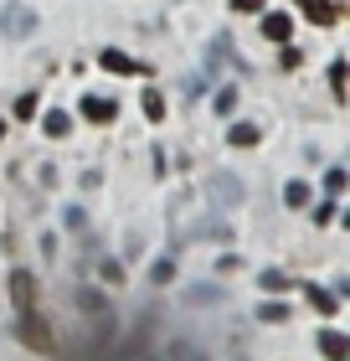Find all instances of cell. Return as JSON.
Masks as SVG:
<instances>
[{
	"label": "cell",
	"instance_id": "6da1fadb",
	"mask_svg": "<svg viewBox=\"0 0 350 361\" xmlns=\"http://www.w3.org/2000/svg\"><path fill=\"white\" fill-rule=\"evenodd\" d=\"M21 346L42 351V356H52V351H57V336L46 331V315H42L37 305H31V310H21Z\"/></svg>",
	"mask_w": 350,
	"mask_h": 361
},
{
	"label": "cell",
	"instance_id": "7a4b0ae2",
	"mask_svg": "<svg viewBox=\"0 0 350 361\" xmlns=\"http://www.w3.org/2000/svg\"><path fill=\"white\" fill-rule=\"evenodd\" d=\"M98 68H108V73H119V78H135V73H149L144 62H135L129 52H119V47H104V52H98Z\"/></svg>",
	"mask_w": 350,
	"mask_h": 361
},
{
	"label": "cell",
	"instance_id": "3957f363",
	"mask_svg": "<svg viewBox=\"0 0 350 361\" xmlns=\"http://www.w3.org/2000/svg\"><path fill=\"white\" fill-rule=\"evenodd\" d=\"M11 300H15V310H31V305H37V274L15 269V274H11Z\"/></svg>",
	"mask_w": 350,
	"mask_h": 361
},
{
	"label": "cell",
	"instance_id": "277c9868",
	"mask_svg": "<svg viewBox=\"0 0 350 361\" xmlns=\"http://www.w3.org/2000/svg\"><path fill=\"white\" fill-rule=\"evenodd\" d=\"M0 26H6L11 37H31V31H37V16H31L26 6H6L0 11Z\"/></svg>",
	"mask_w": 350,
	"mask_h": 361
},
{
	"label": "cell",
	"instance_id": "5b68a950",
	"mask_svg": "<svg viewBox=\"0 0 350 361\" xmlns=\"http://www.w3.org/2000/svg\"><path fill=\"white\" fill-rule=\"evenodd\" d=\"M77 305L88 310V315H93L98 325H104V331H113V310H108V300H104L98 289H77Z\"/></svg>",
	"mask_w": 350,
	"mask_h": 361
},
{
	"label": "cell",
	"instance_id": "8992f818",
	"mask_svg": "<svg viewBox=\"0 0 350 361\" xmlns=\"http://www.w3.org/2000/svg\"><path fill=\"white\" fill-rule=\"evenodd\" d=\"M77 109H82V119H88V124H108L113 114H119V104H113V98H98V93H88Z\"/></svg>",
	"mask_w": 350,
	"mask_h": 361
},
{
	"label": "cell",
	"instance_id": "52a82bcc",
	"mask_svg": "<svg viewBox=\"0 0 350 361\" xmlns=\"http://www.w3.org/2000/svg\"><path fill=\"white\" fill-rule=\"evenodd\" d=\"M263 37L283 47V42L294 37V21H289V16H283V11H268V16H263Z\"/></svg>",
	"mask_w": 350,
	"mask_h": 361
},
{
	"label": "cell",
	"instance_id": "ba28073f",
	"mask_svg": "<svg viewBox=\"0 0 350 361\" xmlns=\"http://www.w3.org/2000/svg\"><path fill=\"white\" fill-rule=\"evenodd\" d=\"M299 11H304L314 26H335V0H299Z\"/></svg>",
	"mask_w": 350,
	"mask_h": 361
},
{
	"label": "cell",
	"instance_id": "9c48e42d",
	"mask_svg": "<svg viewBox=\"0 0 350 361\" xmlns=\"http://www.w3.org/2000/svg\"><path fill=\"white\" fill-rule=\"evenodd\" d=\"M211 191H216V202H222V207H237V202H242V180H237V176H216Z\"/></svg>",
	"mask_w": 350,
	"mask_h": 361
},
{
	"label": "cell",
	"instance_id": "30bf717a",
	"mask_svg": "<svg viewBox=\"0 0 350 361\" xmlns=\"http://www.w3.org/2000/svg\"><path fill=\"white\" fill-rule=\"evenodd\" d=\"M258 140H263V129H258V124H247V119L227 129V145H237V150H247V145H258Z\"/></svg>",
	"mask_w": 350,
	"mask_h": 361
},
{
	"label": "cell",
	"instance_id": "8fae6325",
	"mask_svg": "<svg viewBox=\"0 0 350 361\" xmlns=\"http://www.w3.org/2000/svg\"><path fill=\"white\" fill-rule=\"evenodd\" d=\"M304 300L320 310V315H335V294L330 289H320V284H304Z\"/></svg>",
	"mask_w": 350,
	"mask_h": 361
},
{
	"label": "cell",
	"instance_id": "7c38bea8",
	"mask_svg": "<svg viewBox=\"0 0 350 361\" xmlns=\"http://www.w3.org/2000/svg\"><path fill=\"white\" fill-rule=\"evenodd\" d=\"M42 129H46L52 140H68V135H73V119H68V114L57 109V114H46V119H42Z\"/></svg>",
	"mask_w": 350,
	"mask_h": 361
},
{
	"label": "cell",
	"instance_id": "4fadbf2b",
	"mask_svg": "<svg viewBox=\"0 0 350 361\" xmlns=\"http://www.w3.org/2000/svg\"><path fill=\"white\" fill-rule=\"evenodd\" d=\"M320 351H325V356H345L350 341H345L340 331H320Z\"/></svg>",
	"mask_w": 350,
	"mask_h": 361
},
{
	"label": "cell",
	"instance_id": "5bb4252c",
	"mask_svg": "<svg viewBox=\"0 0 350 361\" xmlns=\"http://www.w3.org/2000/svg\"><path fill=\"white\" fill-rule=\"evenodd\" d=\"M139 109H144V119H155V124L165 119V98H160L155 88H144V98H139Z\"/></svg>",
	"mask_w": 350,
	"mask_h": 361
},
{
	"label": "cell",
	"instance_id": "9a60e30c",
	"mask_svg": "<svg viewBox=\"0 0 350 361\" xmlns=\"http://www.w3.org/2000/svg\"><path fill=\"white\" fill-rule=\"evenodd\" d=\"M283 202L289 207H309V180H289V186H283Z\"/></svg>",
	"mask_w": 350,
	"mask_h": 361
},
{
	"label": "cell",
	"instance_id": "2e32d148",
	"mask_svg": "<svg viewBox=\"0 0 350 361\" xmlns=\"http://www.w3.org/2000/svg\"><path fill=\"white\" fill-rule=\"evenodd\" d=\"M330 88H335V104H345V57L330 62Z\"/></svg>",
	"mask_w": 350,
	"mask_h": 361
},
{
	"label": "cell",
	"instance_id": "e0dca14e",
	"mask_svg": "<svg viewBox=\"0 0 350 361\" xmlns=\"http://www.w3.org/2000/svg\"><path fill=\"white\" fill-rule=\"evenodd\" d=\"M186 300L191 305H216V300H222V289H216V284H196V289H186Z\"/></svg>",
	"mask_w": 350,
	"mask_h": 361
},
{
	"label": "cell",
	"instance_id": "ac0fdd59",
	"mask_svg": "<svg viewBox=\"0 0 350 361\" xmlns=\"http://www.w3.org/2000/svg\"><path fill=\"white\" fill-rule=\"evenodd\" d=\"M258 284H263V294H268V289L278 294V289H289V274H278V269H263V274H258Z\"/></svg>",
	"mask_w": 350,
	"mask_h": 361
},
{
	"label": "cell",
	"instance_id": "d6986e66",
	"mask_svg": "<svg viewBox=\"0 0 350 361\" xmlns=\"http://www.w3.org/2000/svg\"><path fill=\"white\" fill-rule=\"evenodd\" d=\"M149 279H155V284H170V279H175V258H155Z\"/></svg>",
	"mask_w": 350,
	"mask_h": 361
},
{
	"label": "cell",
	"instance_id": "ffe728a7",
	"mask_svg": "<svg viewBox=\"0 0 350 361\" xmlns=\"http://www.w3.org/2000/svg\"><path fill=\"white\" fill-rule=\"evenodd\" d=\"M258 320H289V305H278V300H263V305H258Z\"/></svg>",
	"mask_w": 350,
	"mask_h": 361
},
{
	"label": "cell",
	"instance_id": "44dd1931",
	"mask_svg": "<svg viewBox=\"0 0 350 361\" xmlns=\"http://www.w3.org/2000/svg\"><path fill=\"white\" fill-rule=\"evenodd\" d=\"M340 191H345V171L330 166V171H325V196H340Z\"/></svg>",
	"mask_w": 350,
	"mask_h": 361
},
{
	"label": "cell",
	"instance_id": "7402d4cb",
	"mask_svg": "<svg viewBox=\"0 0 350 361\" xmlns=\"http://www.w3.org/2000/svg\"><path fill=\"white\" fill-rule=\"evenodd\" d=\"M211 104H216V114H232V104H237V88H216V98H211Z\"/></svg>",
	"mask_w": 350,
	"mask_h": 361
},
{
	"label": "cell",
	"instance_id": "603a6c76",
	"mask_svg": "<svg viewBox=\"0 0 350 361\" xmlns=\"http://www.w3.org/2000/svg\"><path fill=\"white\" fill-rule=\"evenodd\" d=\"M98 274H104L108 284H124V269H119V258H104V264H98Z\"/></svg>",
	"mask_w": 350,
	"mask_h": 361
},
{
	"label": "cell",
	"instance_id": "cb8c5ba5",
	"mask_svg": "<svg viewBox=\"0 0 350 361\" xmlns=\"http://www.w3.org/2000/svg\"><path fill=\"white\" fill-rule=\"evenodd\" d=\"M299 62H304V57H299V52H294V47H289V42H283V52H278V68H283V73H294V68H299Z\"/></svg>",
	"mask_w": 350,
	"mask_h": 361
},
{
	"label": "cell",
	"instance_id": "d4e9b609",
	"mask_svg": "<svg viewBox=\"0 0 350 361\" xmlns=\"http://www.w3.org/2000/svg\"><path fill=\"white\" fill-rule=\"evenodd\" d=\"M62 222H68V227H77V233L88 227V217H82V207H62Z\"/></svg>",
	"mask_w": 350,
	"mask_h": 361
},
{
	"label": "cell",
	"instance_id": "484cf974",
	"mask_svg": "<svg viewBox=\"0 0 350 361\" xmlns=\"http://www.w3.org/2000/svg\"><path fill=\"white\" fill-rule=\"evenodd\" d=\"M314 222H320V227H325V222H335V196H330V202H320V207H314Z\"/></svg>",
	"mask_w": 350,
	"mask_h": 361
},
{
	"label": "cell",
	"instance_id": "4316f807",
	"mask_svg": "<svg viewBox=\"0 0 350 361\" xmlns=\"http://www.w3.org/2000/svg\"><path fill=\"white\" fill-rule=\"evenodd\" d=\"M15 114H21V119H31V114H37V93H21V98H15Z\"/></svg>",
	"mask_w": 350,
	"mask_h": 361
},
{
	"label": "cell",
	"instance_id": "83f0119b",
	"mask_svg": "<svg viewBox=\"0 0 350 361\" xmlns=\"http://www.w3.org/2000/svg\"><path fill=\"white\" fill-rule=\"evenodd\" d=\"M232 11H237V16H253V11H263V0H232Z\"/></svg>",
	"mask_w": 350,
	"mask_h": 361
},
{
	"label": "cell",
	"instance_id": "f1b7e54d",
	"mask_svg": "<svg viewBox=\"0 0 350 361\" xmlns=\"http://www.w3.org/2000/svg\"><path fill=\"white\" fill-rule=\"evenodd\" d=\"M0 135H6V124H0Z\"/></svg>",
	"mask_w": 350,
	"mask_h": 361
}]
</instances>
